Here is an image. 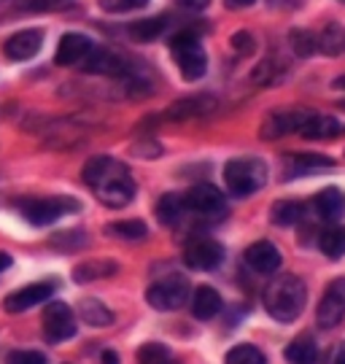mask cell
Listing matches in <instances>:
<instances>
[{
	"label": "cell",
	"instance_id": "d4e9b609",
	"mask_svg": "<svg viewBox=\"0 0 345 364\" xmlns=\"http://www.w3.org/2000/svg\"><path fill=\"white\" fill-rule=\"evenodd\" d=\"M334 168L332 156H321V154H299L292 159V176H313L319 170Z\"/></svg>",
	"mask_w": 345,
	"mask_h": 364
},
{
	"label": "cell",
	"instance_id": "44dd1931",
	"mask_svg": "<svg viewBox=\"0 0 345 364\" xmlns=\"http://www.w3.org/2000/svg\"><path fill=\"white\" fill-rule=\"evenodd\" d=\"M218 311H221V297H218L216 289L200 287L192 294V313H194V318H203V321H208V318H213Z\"/></svg>",
	"mask_w": 345,
	"mask_h": 364
},
{
	"label": "cell",
	"instance_id": "8fae6325",
	"mask_svg": "<svg viewBox=\"0 0 345 364\" xmlns=\"http://www.w3.org/2000/svg\"><path fill=\"white\" fill-rule=\"evenodd\" d=\"M316 318H319V326H324V329H332L345 318V278H334L329 289L324 291Z\"/></svg>",
	"mask_w": 345,
	"mask_h": 364
},
{
	"label": "cell",
	"instance_id": "30bf717a",
	"mask_svg": "<svg viewBox=\"0 0 345 364\" xmlns=\"http://www.w3.org/2000/svg\"><path fill=\"white\" fill-rule=\"evenodd\" d=\"M54 291H57L54 281H38V284H30V287H22L16 289L14 294H9L3 308H6V313H25L30 308H36V305H41V302H49L54 297Z\"/></svg>",
	"mask_w": 345,
	"mask_h": 364
},
{
	"label": "cell",
	"instance_id": "cb8c5ba5",
	"mask_svg": "<svg viewBox=\"0 0 345 364\" xmlns=\"http://www.w3.org/2000/svg\"><path fill=\"white\" fill-rule=\"evenodd\" d=\"M305 205L302 203H294V200H281V203H275L272 210H270V216H272V224H278V227H292L297 221L305 216Z\"/></svg>",
	"mask_w": 345,
	"mask_h": 364
},
{
	"label": "cell",
	"instance_id": "60d3db41",
	"mask_svg": "<svg viewBox=\"0 0 345 364\" xmlns=\"http://www.w3.org/2000/svg\"><path fill=\"white\" fill-rule=\"evenodd\" d=\"M14 264V259L11 257H9V254H6V251H0V273H6V270H9V267H11Z\"/></svg>",
	"mask_w": 345,
	"mask_h": 364
},
{
	"label": "cell",
	"instance_id": "603a6c76",
	"mask_svg": "<svg viewBox=\"0 0 345 364\" xmlns=\"http://www.w3.org/2000/svg\"><path fill=\"white\" fill-rule=\"evenodd\" d=\"M156 216L165 227H179L184 216H186V208H184V197L181 195H165L159 203H156Z\"/></svg>",
	"mask_w": 345,
	"mask_h": 364
},
{
	"label": "cell",
	"instance_id": "8d00e7d4",
	"mask_svg": "<svg viewBox=\"0 0 345 364\" xmlns=\"http://www.w3.org/2000/svg\"><path fill=\"white\" fill-rule=\"evenodd\" d=\"M9 362H16V364L46 362V353H38V351H11V353H9Z\"/></svg>",
	"mask_w": 345,
	"mask_h": 364
},
{
	"label": "cell",
	"instance_id": "2e32d148",
	"mask_svg": "<svg viewBox=\"0 0 345 364\" xmlns=\"http://www.w3.org/2000/svg\"><path fill=\"white\" fill-rule=\"evenodd\" d=\"M245 264L262 275L275 273L281 267V251L272 246L270 240H256L254 246L245 248Z\"/></svg>",
	"mask_w": 345,
	"mask_h": 364
},
{
	"label": "cell",
	"instance_id": "9a60e30c",
	"mask_svg": "<svg viewBox=\"0 0 345 364\" xmlns=\"http://www.w3.org/2000/svg\"><path fill=\"white\" fill-rule=\"evenodd\" d=\"M310 117V111H278V114H270L262 124V138H281L289 132H299V127L305 124V119Z\"/></svg>",
	"mask_w": 345,
	"mask_h": 364
},
{
	"label": "cell",
	"instance_id": "9c48e42d",
	"mask_svg": "<svg viewBox=\"0 0 345 364\" xmlns=\"http://www.w3.org/2000/svg\"><path fill=\"white\" fill-rule=\"evenodd\" d=\"M184 262L192 270H216L224 262V246L213 237H192L184 248Z\"/></svg>",
	"mask_w": 345,
	"mask_h": 364
},
{
	"label": "cell",
	"instance_id": "277c9868",
	"mask_svg": "<svg viewBox=\"0 0 345 364\" xmlns=\"http://www.w3.org/2000/svg\"><path fill=\"white\" fill-rule=\"evenodd\" d=\"M170 54L186 81H200L208 70V54L192 30H181L170 38Z\"/></svg>",
	"mask_w": 345,
	"mask_h": 364
},
{
	"label": "cell",
	"instance_id": "8992f818",
	"mask_svg": "<svg viewBox=\"0 0 345 364\" xmlns=\"http://www.w3.org/2000/svg\"><path fill=\"white\" fill-rule=\"evenodd\" d=\"M181 197H184L186 213H192L197 219L213 221V219H221L227 213V197L213 183H197V186H192L186 195Z\"/></svg>",
	"mask_w": 345,
	"mask_h": 364
},
{
	"label": "cell",
	"instance_id": "5b68a950",
	"mask_svg": "<svg viewBox=\"0 0 345 364\" xmlns=\"http://www.w3.org/2000/svg\"><path fill=\"white\" fill-rule=\"evenodd\" d=\"M76 200H70V197H33V200H22L19 203V210H22V216H25L30 224H36V227H49L54 221H60L65 213H73L78 210Z\"/></svg>",
	"mask_w": 345,
	"mask_h": 364
},
{
	"label": "cell",
	"instance_id": "4fadbf2b",
	"mask_svg": "<svg viewBox=\"0 0 345 364\" xmlns=\"http://www.w3.org/2000/svg\"><path fill=\"white\" fill-rule=\"evenodd\" d=\"M81 68L87 73H100V76H129V65L119 54L111 52V49H97V46L87 54V60L81 63Z\"/></svg>",
	"mask_w": 345,
	"mask_h": 364
},
{
	"label": "cell",
	"instance_id": "ba28073f",
	"mask_svg": "<svg viewBox=\"0 0 345 364\" xmlns=\"http://www.w3.org/2000/svg\"><path fill=\"white\" fill-rule=\"evenodd\" d=\"M41 324H43V338L49 343H63V340H70L76 335V316L65 302H51L49 299Z\"/></svg>",
	"mask_w": 345,
	"mask_h": 364
},
{
	"label": "cell",
	"instance_id": "6da1fadb",
	"mask_svg": "<svg viewBox=\"0 0 345 364\" xmlns=\"http://www.w3.org/2000/svg\"><path fill=\"white\" fill-rule=\"evenodd\" d=\"M84 183L105 208H124L135 200V181L114 156H92L84 165Z\"/></svg>",
	"mask_w": 345,
	"mask_h": 364
},
{
	"label": "cell",
	"instance_id": "ac0fdd59",
	"mask_svg": "<svg viewBox=\"0 0 345 364\" xmlns=\"http://www.w3.org/2000/svg\"><path fill=\"white\" fill-rule=\"evenodd\" d=\"M299 135H305L310 141H327V138H334L340 135V122L334 117H327V114H313L305 119V124L299 127Z\"/></svg>",
	"mask_w": 345,
	"mask_h": 364
},
{
	"label": "cell",
	"instance_id": "52a82bcc",
	"mask_svg": "<svg viewBox=\"0 0 345 364\" xmlns=\"http://www.w3.org/2000/svg\"><path fill=\"white\" fill-rule=\"evenodd\" d=\"M146 302L152 305L154 311H162V313L184 308L189 302V284H186V278L173 275V278L152 284L149 291H146Z\"/></svg>",
	"mask_w": 345,
	"mask_h": 364
},
{
	"label": "cell",
	"instance_id": "83f0119b",
	"mask_svg": "<svg viewBox=\"0 0 345 364\" xmlns=\"http://www.w3.org/2000/svg\"><path fill=\"white\" fill-rule=\"evenodd\" d=\"M105 232L114 235V237H122V240H141V237H146L149 227H146L141 219H124V221L108 224Z\"/></svg>",
	"mask_w": 345,
	"mask_h": 364
},
{
	"label": "cell",
	"instance_id": "e575fe53",
	"mask_svg": "<svg viewBox=\"0 0 345 364\" xmlns=\"http://www.w3.org/2000/svg\"><path fill=\"white\" fill-rule=\"evenodd\" d=\"M100 3L102 11L108 14H127V11H135V9H143L149 0H97Z\"/></svg>",
	"mask_w": 345,
	"mask_h": 364
},
{
	"label": "cell",
	"instance_id": "e0dca14e",
	"mask_svg": "<svg viewBox=\"0 0 345 364\" xmlns=\"http://www.w3.org/2000/svg\"><path fill=\"white\" fill-rule=\"evenodd\" d=\"M216 108V100L213 97H186V100H179L167 108V119H176V122H184V119H194V117H205Z\"/></svg>",
	"mask_w": 345,
	"mask_h": 364
},
{
	"label": "cell",
	"instance_id": "7c38bea8",
	"mask_svg": "<svg viewBox=\"0 0 345 364\" xmlns=\"http://www.w3.org/2000/svg\"><path fill=\"white\" fill-rule=\"evenodd\" d=\"M95 49L92 38L81 36V33H65L60 43H57V54H54V63L60 68H73L81 65L87 60V54Z\"/></svg>",
	"mask_w": 345,
	"mask_h": 364
},
{
	"label": "cell",
	"instance_id": "484cf974",
	"mask_svg": "<svg viewBox=\"0 0 345 364\" xmlns=\"http://www.w3.org/2000/svg\"><path fill=\"white\" fill-rule=\"evenodd\" d=\"M319 248L329 259L345 257V227H329L319 235Z\"/></svg>",
	"mask_w": 345,
	"mask_h": 364
},
{
	"label": "cell",
	"instance_id": "7402d4cb",
	"mask_svg": "<svg viewBox=\"0 0 345 364\" xmlns=\"http://www.w3.org/2000/svg\"><path fill=\"white\" fill-rule=\"evenodd\" d=\"M78 318L90 326H111L114 324V313L102 305L100 299H81L78 302Z\"/></svg>",
	"mask_w": 345,
	"mask_h": 364
},
{
	"label": "cell",
	"instance_id": "b9f144b4",
	"mask_svg": "<svg viewBox=\"0 0 345 364\" xmlns=\"http://www.w3.org/2000/svg\"><path fill=\"white\" fill-rule=\"evenodd\" d=\"M334 362H337V364H345V343L340 346V348H337V353H334Z\"/></svg>",
	"mask_w": 345,
	"mask_h": 364
},
{
	"label": "cell",
	"instance_id": "f546056e",
	"mask_svg": "<svg viewBox=\"0 0 345 364\" xmlns=\"http://www.w3.org/2000/svg\"><path fill=\"white\" fill-rule=\"evenodd\" d=\"M49 246L60 248V251H76V248L87 246V232H84V230H68V232H57V235H51Z\"/></svg>",
	"mask_w": 345,
	"mask_h": 364
},
{
	"label": "cell",
	"instance_id": "bcb514c9",
	"mask_svg": "<svg viewBox=\"0 0 345 364\" xmlns=\"http://www.w3.org/2000/svg\"><path fill=\"white\" fill-rule=\"evenodd\" d=\"M343 49H345V43H343Z\"/></svg>",
	"mask_w": 345,
	"mask_h": 364
},
{
	"label": "cell",
	"instance_id": "f6af8a7d",
	"mask_svg": "<svg viewBox=\"0 0 345 364\" xmlns=\"http://www.w3.org/2000/svg\"><path fill=\"white\" fill-rule=\"evenodd\" d=\"M340 3H345V0H340Z\"/></svg>",
	"mask_w": 345,
	"mask_h": 364
},
{
	"label": "cell",
	"instance_id": "d6a6232c",
	"mask_svg": "<svg viewBox=\"0 0 345 364\" xmlns=\"http://www.w3.org/2000/svg\"><path fill=\"white\" fill-rule=\"evenodd\" d=\"M321 49L327 54H337L340 49H343V43H345V33L340 30L337 25H329L327 30H324V36H321Z\"/></svg>",
	"mask_w": 345,
	"mask_h": 364
},
{
	"label": "cell",
	"instance_id": "4316f807",
	"mask_svg": "<svg viewBox=\"0 0 345 364\" xmlns=\"http://www.w3.org/2000/svg\"><path fill=\"white\" fill-rule=\"evenodd\" d=\"M286 359L289 362H316L319 359V348H316V343L310 335H299L289 343V348H286Z\"/></svg>",
	"mask_w": 345,
	"mask_h": 364
},
{
	"label": "cell",
	"instance_id": "f1b7e54d",
	"mask_svg": "<svg viewBox=\"0 0 345 364\" xmlns=\"http://www.w3.org/2000/svg\"><path fill=\"white\" fill-rule=\"evenodd\" d=\"M165 16H154V19H141V22H135V25L129 27V36L135 41H154V38H159L162 33H165Z\"/></svg>",
	"mask_w": 345,
	"mask_h": 364
},
{
	"label": "cell",
	"instance_id": "4dcf8cb0",
	"mask_svg": "<svg viewBox=\"0 0 345 364\" xmlns=\"http://www.w3.org/2000/svg\"><path fill=\"white\" fill-rule=\"evenodd\" d=\"M227 362L230 364H265V353L259 351L256 346L251 343H243V346H238V348H232L227 353Z\"/></svg>",
	"mask_w": 345,
	"mask_h": 364
},
{
	"label": "cell",
	"instance_id": "1f68e13d",
	"mask_svg": "<svg viewBox=\"0 0 345 364\" xmlns=\"http://www.w3.org/2000/svg\"><path fill=\"white\" fill-rule=\"evenodd\" d=\"M292 49L297 52V57H310V54L319 49V41L313 33H305V30H294L292 33Z\"/></svg>",
	"mask_w": 345,
	"mask_h": 364
},
{
	"label": "cell",
	"instance_id": "ab89813d",
	"mask_svg": "<svg viewBox=\"0 0 345 364\" xmlns=\"http://www.w3.org/2000/svg\"><path fill=\"white\" fill-rule=\"evenodd\" d=\"M256 0H224V6L232 9V11H238V9H248V6H254Z\"/></svg>",
	"mask_w": 345,
	"mask_h": 364
},
{
	"label": "cell",
	"instance_id": "f35d334b",
	"mask_svg": "<svg viewBox=\"0 0 345 364\" xmlns=\"http://www.w3.org/2000/svg\"><path fill=\"white\" fill-rule=\"evenodd\" d=\"M208 3L211 0H176V6L186 9V11H203V9H208Z\"/></svg>",
	"mask_w": 345,
	"mask_h": 364
},
{
	"label": "cell",
	"instance_id": "836d02e7",
	"mask_svg": "<svg viewBox=\"0 0 345 364\" xmlns=\"http://www.w3.org/2000/svg\"><path fill=\"white\" fill-rule=\"evenodd\" d=\"M138 359L141 362H170L173 353L167 351L162 343H146V346H141V351H138Z\"/></svg>",
	"mask_w": 345,
	"mask_h": 364
},
{
	"label": "cell",
	"instance_id": "5bb4252c",
	"mask_svg": "<svg viewBox=\"0 0 345 364\" xmlns=\"http://www.w3.org/2000/svg\"><path fill=\"white\" fill-rule=\"evenodd\" d=\"M43 46V30H19L14 33L11 38L6 41L3 52L9 60H16V63H25L30 57H36Z\"/></svg>",
	"mask_w": 345,
	"mask_h": 364
},
{
	"label": "cell",
	"instance_id": "ee69618b",
	"mask_svg": "<svg viewBox=\"0 0 345 364\" xmlns=\"http://www.w3.org/2000/svg\"><path fill=\"white\" fill-rule=\"evenodd\" d=\"M334 90H345V76H343V78H337V81H334Z\"/></svg>",
	"mask_w": 345,
	"mask_h": 364
},
{
	"label": "cell",
	"instance_id": "3957f363",
	"mask_svg": "<svg viewBox=\"0 0 345 364\" xmlns=\"http://www.w3.org/2000/svg\"><path fill=\"white\" fill-rule=\"evenodd\" d=\"M224 181L235 197H248L267 183V168L256 156H238L224 165Z\"/></svg>",
	"mask_w": 345,
	"mask_h": 364
},
{
	"label": "cell",
	"instance_id": "d590c367",
	"mask_svg": "<svg viewBox=\"0 0 345 364\" xmlns=\"http://www.w3.org/2000/svg\"><path fill=\"white\" fill-rule=\"evenodd\" d=\"M16 9L22 11H54V9H63L70 0H14Z\"/></svg>",
	"mask_w": 345,
	"mask_h": 364
},
{
	"label": "cell",
	"instance_id": "7bdbcfd3",
	"mask_svg": "<svg viewBox=\"0 0 345 364\" xmlns=\"http://www.w3.org/2000/svg\"><path fill=\"white\" fill-rule=\"evenodd\" d=\"M102 359H105V362H116V353L105 351V353H102Z\"/></svg>",
	"mask_w": 345,
	"mask_h": 364
},
{
	"label": "cell",
	"instance_id": "d6986e66",
	"mask_svg": "<svg viewBox=\"0 0 345 364\" xmlns=\"http://www.w3.org/2000/svg\"><path fill=\"white\" fill-rule=\"evenodd\" d=\"M119 267L111 259H87L73 267V281L76 284H92V281H102L108 275H114Z\"/></svg>",
	"mask_w": 345,
	"mask_h": 364
},
{
	"label": "cell",
	"instance_id": "7a4b0ae2",
	"mask_svg": "<svg viewBox=\"0 0 345 364\" xmlns=\"http://www.w3.org/2000/svg\"><path fill=\"white\" fill-rule=\"evenodd\" d=\"M262 299H265V311H267L275 321L289 324V321L299 318V313L305 311L307 289L297 275L286 273L270 281L267 287H265Z\"/></svg>",
	"mask_w": 345,
	"mask_h": 364
},
{
	"label": "cell",
	"instance_id": "ffe728a7",
	"mask_svg": "<svg viewBox=\"0 0 345 364\" xmlns=\"http://www.w3.org/2000/svg\"><path fill=\"white\" fill-rule=\"evenodd\" d=\"M313 208H316V213H319L324 221H334V219H340V213H343L345 197L340 195V189L329 186V189H324V192H319V195H316V200H313Z\"/></svg>",
	"mask_w": 345,
	"mask_h": 364
},
{
	"label": "cell",
	"instance_id": "74e56055",
	"mask_svg": "<svg viewBox=\"0 0 345 364\" xmlns=\"http://www.w3.org/2000/svg\"><path fill=\"white\" fill-rule=\"evenodd\" d=\"M232 46L240 52L243 49V54L254 52V38L248 36V33H238V36H232Z\"/></svg>",
	"mask_w": 345,
	"mask_h": 364
}]
</instances>
